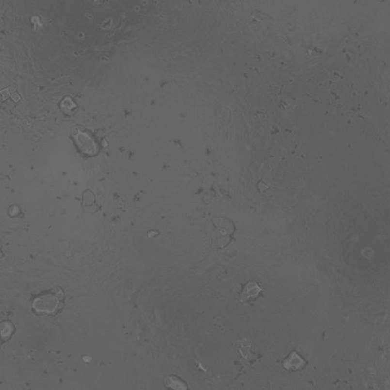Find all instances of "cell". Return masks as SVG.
I'll use <instances>...</instances> for the list:
<instances>
[{
  "mask_svg": "<svg viewBox=\"0 0 390 390\" xmlns=\"http://www.w3.org/2000/svg\"><path fill=\"white\" fill-rule=\"evenodd\" d=\"M65 306V294L61 287H54L37 294L31 300V308L38 315L55 316Z\"/></svg>",
  "mask_w": 390,
  "mask_h": 390,
  "instance_id": "cell-1",
  "label": "cell"
},
{
  "mask_svg": "<svg viewBox=\"0 0 390 390\" xmlns=\"http://www.w3.org/2000/svg\"><path fill=\"white\" fill-rule=\"evenodd\" d=\"M260 291V287H258L256 283H248L247 285L245 287L244 291H243L242 299H246L250 297H254V296L258 295Z\"/></svg>",
  "mask_w": 390,
  "mask_h": 390,
  "instance_id": "cell-2",
  "label": "cell"
},
{
  "mask_svg": "<svg viewBox=\"0 0 390 390\" xmlns=\"http://www.w3.org/2000/svg\"><path fill=\"white\" fill-rule=\"evenodd\" d=\"M166 386L169 388L175 389V390H185L187 388L186 383L182 379L175 376H170L166 377Z\"/></svg>",
  "mask_w": 390,
  "mask_h": 390,
  "instance_id": "cell-3",
  "label": "cell"
},
{
  "mask_svg": "<svg viewBox=\"0 0 390 390\" xmlns=\"http://www.w3.org/2000/svg\"><path fill=\"white\" fill-rule=\"evenodd\" d=\"M13 99L16 102H18V100L20 99L19 96H18V94H16V93H15V94H13V96H12Z\"/></svg>",
  "mask_w": 390,
  "mask_h": 390,
  "instance_id": "cell-4",
  "label": "cell"
}]
</instances>
